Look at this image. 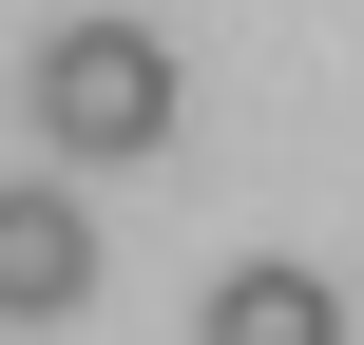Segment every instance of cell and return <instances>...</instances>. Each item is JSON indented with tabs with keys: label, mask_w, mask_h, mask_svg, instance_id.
<instances>
[{
	"label": "cell",
	"mask_w": 364,
	"mask_h": 345,
	"mask_svg": "<svg viewBox=\"0 0 364 345\" xmlns=\"http://www.w3.org/2000/svg\"><path fill=\"white\" fill-rule=\"evenodd\" d=\"M19 115H38V154H173V38L154 19H58L38 38V77H19Z\"/></svg>",
	"instance_id": "cell-1"
},
{
	"label": "cell",
	"mask_w": 364,
	"mask_h": 345,
	"mask_svg": "<svg viewBox=\"0 0 364 345\" xmlns=\"http://www.w3.org/2000/svg\"><path fill=\"white\" fill-rule=\"evenodd\" d=\"M58 307H96V211L58 173H19L0 192V327H58Z\"/></svg>",
	"instance_id": "cell-2"
},
{
	"label": "cell",
	"mask_w": 364,
	"mask_h": 345,
	"mask_svg": "<svg viewBox=\"0 0 364 345\" xmlns=\"http://www.w3.org/2000/svg\"><path fill=\"white\" fill-rule=\"evenodd\" d=\"M211 345H346V288L326 269H230L211 288Z\"/></svg>",
	"instance_id": "cell-3"
}]
</instances>
